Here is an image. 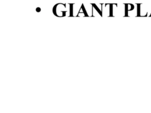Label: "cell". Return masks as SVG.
Returning a JSON list of instances; mask_svg holds the SVG:
<instances>
[{
	"mask_svg": "<svg viewBox=\"0 0 151 113\" xmlns=\"http://www.w3.org/2000/svg\"><path fill=\"white\" fill-rule=\"evenodd\" d=\"M137 16L151 17V4H137Z\"/></svg>",
	"mask_w": 151,
	"mask_h": 113,
	"instance_id": "obj_1",
	"label": "cell"
},
{
	"mask_svg": "<svg viewBox=\"0 0 151 113\" xmlns=\"http://www.w3.org/2000/svg\"><path fill=\"white\" fill-rule=\"evenodd\" d=\"M137 16V4H125V16Z\"/></svg>",
	"mask_w": 151,
	"mask_h": 113,
	"instance_id": "obj_2",
	"label": "cell"
},
{
	"mask_svg": "<svg viewBox=\"0 0 151 113\" xmlns=\"http://www.w3.org/2000/svg\"><path fill=\"white\" fill-rule=\"evenodd\" d=\"M91 5L93 6V8H94V9L97 12V13L101 16H103V13H102V11L101 9H100V8L97 6L96 4H91Z\"/></svg>",
	"mask_w": 151,
	"mask_h": 113,
	"instance_id": "obj_3",
	"label": "cell"
},
{
	"mask_svg": "<svg viewBox=\"0 0 151 113\" xmlns=\"http://www.w3.org/2000/svg\"><path fill=\"white\" fill-rule=\"evenodd\" d=\"M109 16H113V4H109Z\"/></svg>",
	"mask_w": 151,
	"mask_h": 113,
	"instance_id": "obj_4",
	"label": "cell"
},
{
	"mask_svg": "<svg viewBox=\"0 0 151 113\" xmlns=\"http://www.w3.org/2000/svg\"><path fill=\"white\" fill-rule=\"evenodd\" d=\"M73 6H74V4H69V8H70V16H74L73 15Z\"/></svg>",
	"mask_w": 151,
	"mask_h": 113,
	"instance_id": "obj_5",
	"label": "cell"
},
{
	"mask_svg": "<svg viewBox=\"0 0 151 113\" xmlns=\"http://www.w3.org/2000/svg\"><path fill=\"white\" fill-rule=\"evenodd\" d=\"M36 11H37V12H40V11H41V8H40V7L37 8H36Z\"/></svg>",
	"mask_w": 151,
	"mask_h": 113,
	"instance_id": "obj_6",
	"label": "cell"
}]
</instances>
